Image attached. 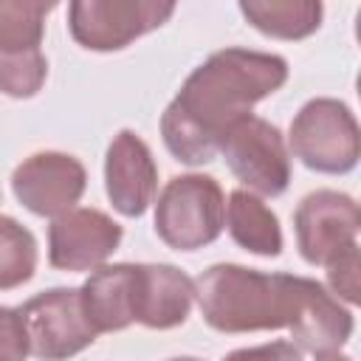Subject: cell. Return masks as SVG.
Returning a JSON list of instances; mask_svg holds the SVG:
<instances>
[{
  "label": "cell",
  "instance_id": "6da1fadb",
  "mask_svg": "<svg viewBox=\"0 0 361 361\" xmlns=\"http://www.w3.org/2000/svg\"><path fill=\"white\" fill-rule=\"evenodd\" d=\"M285 82L288 62L279 54L248 48L214 51L186 76L161 116L166 149L186 166L214 161L223 135Z\"/></svg>",
  "mask_w": 361,
  "mask_h": 361
},
{
  "label": "cell",
  "instance_id": "7a4b0ae2",
  "mask_svg": "<svg viewBox=\"0 0 361 361\" xmlns=\"http://www.w3.org/2000/svg\"><path fill=\"white\" fill-rule=\"evenodd\" d=\"M319 282L293 274H262L245 265L220 262L195 282L203 322L217 333L293 330L307 296Z\"/></svg>",
  "mask_w": 361,
  "mask_h": 361
},
{
  "label": "cell",
  "instance_id": "3957f363",
  "mask_svg": "<svg viewBox=\"0 0 361 361\" xmlns=\"http://www.w3.org/2000/svg\"><path fill=\"white\" fill-rule=\"evenodd\" d=\"M226 226V195L212 175H175L155 200V234L175 251L212 245Z\"/></svg>",
  "mask_w": 361,
  "mask_h": 361
},
{
  "label": "cell",
  "instance_id": "277c9868",
  "mask_svg": "<svg viewBox=\"0 0 361 361\" xmlns=\"http://www.w3.org/2000/svg\"><path fill=\"white\" fill-rule=\"evenodd\" d=\"M288 152L307 169L324 175H347L361 155V135L353 110L330 96L310 99L299 107L288 133Z\"/></svg>",
  "mask_w": 361,
  "mask_h": 361
},
{
  "label": "cell",
  "instance_id": "5b68a950",
  "mask_svg": "<svg viewBox=\"0 0 361 361\" xmlns=\"http://www.w3.org/2000/svg\"><path fill=\"white\" fill-rule=\"evenodd\" d=\"M56 3L0 0V93L31 99L42 90L48 59L42 54L45 17Z\"/></svg>",
  "mask_w": 361,
  "mask_h": 361
},
{
  "label": "cell",
  "instance_id": "8992f818",
  "mask_svg": "<svg viewBox=\"0 0 361 361\" xmlns=\"http://www.w3.org/2000/svg\"><path fill=\"white\" fill-rule=\"evenodd\" d=\"M28 341V355L39 361H68L96 341L79 288H51L17 307Z\"/></svg>",
  "mask_w": 361,
  "mask_h": 361
},
{
  "label": "cell",
  "instance_id": "52a82bcc",
  "mask_svg": "<svg viewBox=\"0 0 361 361\" xmlns=\"http://www.w3.org/2000/svg\"><path fill=\"white\" fill-rule=\"evenodd\" d=\"M231 175L257 197H279L290 183V152L276 124L245 116L220 141Z\"/></svg>",
  "mask_w": 361,
  "mask_h": 361
},
{
  "label": "cell",
  "instance_id": "ba28073f",
  "mask_svg": "<svg viewBox=\"0 0 361 361\" xmlns=\"http://www.w3.org/2000/svg\"><path fill=\"white\" fill-rule=\"evenodd\" d=\"M175 14L164 0H73L68 6L71 37L87 51H121L161 28Z\"/></svg>",
  "mask_w": 361,
  "mask_h": 361
},
{
  "label": "cell",
  "instance_id": "9c48e42d",
  "mask_svg": "<svg viewBox=\"0 0 361 361\" xmlns=\"http://www.w3.org/2000/svg\"><path fill=\"white\" fill-rule=\"evenodd\" d=\"M358 203L336 189H316L305 195L293 212L296 245L307 265L327 268L341 254L358 248Z\"/></svg>",
  "mask_w": 361,
  "mask_h": 361
},
{
  "label": "cell",
  "instance_id": "30bf717a",
  "mask_svg": "<svg viewBox=\"0 0 361 361\" xmlns=\"http://www.w3.org/2000/svg\"><path fill=\"white\" fill-rule=\"evenodd\" d=\"M87 172L79 158L56 149L34 152L11 172V192L37 217H59L76 209L85 195Z\"/></svg>",
  "mask_w": 361,
  "mask_h": 361
},
{
  "label": "cell",
  "instance_id": "8fae6325",
  "mask_svg": "<svg viewBox=\"0 0 361 361\" xmlns=\"http://www.w3.org/2000/svg\"><path fill=\"white\" fill-rule=\"evenodd\" d=\"M124 228L99 209H71L48 226V262L59 271H96L118 248Z\"/></svg>",
  "mask_w": 361,
  "mask_h": 361
},
{
  "label": "cell",
  "instance_id": "7c38bea8",
  "mask_svg": "<svg viewBox=\"0 0 361 361\" xmlns=\"http://www.w3.org/2000/svg\"><path fill=\"white\" fill-rule=\"evenodd\" d=\"M104 192L124 217H141L158 192V166L141 135L118 130L104 152Z\"/></svg>",
  "mask_w": 361,
  "mask_h": 361
},
{
  "label": "cell",
  "instance_id": "4fadbf2b",
  "mask_svg": "<svg viewBox=\"0 0 361 361\" xmlns=\"http://www.w3.org/2000/svg\"><path fill=\"white\" fill-rule=\"evenodd\" d=\"M195 279L166 262H135V324L169 330L186 322Z\"/></svg>",
  "mask_w": 361,
  "mask_h": 361
},
{
  "label": "cell",
  "instance_id": "5bb4252c",
  "mask_svg": "<svg viewBox=\"0 0 361 361\" xmlns=\"http://www.w3.org/2000/svg\"><path fill=\"white\" fill-rule=\"evenodd\" d=\"M79 293L96 333H116L135 324V262L96 268Z\"/></svg>",
  "mask_w": 361,
  "mask_h": 361
},
{
  "label": "cell",
  "instance_id": "9a60e30c",
  "mask_svg": "<svg viewBox=\"0 0 361 361\" xmlns=\"http://www.w3.org/2000/svg\"><path fill=\"white\" fill-rule=\"evenodd\" d=\"M226 226L231 240L257 254V257H279L282 254V228L276 214L248 189H234L226 203Z\"/></svg>",
  "mask_w": 361,
  "mask_h": 361
},
{
  "label": "cell",
  "instance_id": "2e32d148",
  "mask_svg": "<svg viewBox=\"0 0 361 361\" xmlns=\"http://www.w3.org/2000/svg\"><path fill=\"white\" fill-rule=\"evenodd\" d=\"M240 14L265 37L305 39L319 31L324 6L316 0H243Z\"/></svg>",
  "mask_w": 361,
  "mask_h": 361
},
{
  "label": "cell",
  "instance_id": "e0dca14e",
  "mask_svg": "<svg viewBox=\"0 0 361 361\" xmlns=\"http://www.w3.org/2000/svg\"><path fill=\"white\" fill-rule=\"evenodd\" d=\"M37 237L8 214H0V290L25 285L37 274Z\"/></svg>",
  "mask_w": 361,
  "mask_h": 361
},
{
  "label": "cell",
  "instance_id": "ac0fdd59",
  "mask_svg": "<svg viewBox=\"0 0 361 361\" xmlns=\"http://www.w3.org/2000/svg\"><path fill=\"white\" fill-rule=\"evenodd\" d=\"M358 268H361L358 248L341 254L336 262L327 265V290L338 302H347V305L358 302V274H361Z\"/></svg>",
  "mask_w": 361,
  "mask_h": 361
},
{
  "label": "cell",
  "instance_id": "d6986e66",
  "mask_svg": "<svg viewBox=\"0 0 361 361\" xmlns=\"http://www.w3.org/2000/svg\"><path fill=\"white\" fill-rule=\"evenodd\" d=\"M0 355H6L8 361L28 358V341H25V330L17 307L0 305Z\"/></svg>",
  "mask_w": 361,
  "mask_h": 361
},
{
  "label": "cell",
  "instance_id": "ffe728a7",
  "mask_svg": "<svg viewBox=\"0 0 361 361\" xmlns=\"http://www.w3.org/2000/svg\"><path fill=\"white\" fill-rule=\"evenodd\" d=\"M223 361H302V350L293 341H268L231 350L228 355H223Z\"/></svg>",
  "mask_w": 361,
  "mask_h": 361
},
{
  "label": "cell",
  "instance_id": "44dd1931",
  "mask_svg": "<svg viewBox=\"0 0 361 361\" xmlns=\"http://www.w3.org/2000/svg\"><path fill=\"white\" fill-rule=\"evenodd\" d=\"M316 361H353V358L350 355H341L338 350H333V353H319Z\"/></svg>",
  "mask_w": 361,
  "mask_h": 361
},
{
  "label": "cell",
  "instance_id": "7402d4cb",
  "mask_svg": "<svg viewBox=\"0 0 361 361\" xmlns=\"http://www.w3.org/2000/svg\"><path fill=\"white\" fill-rule=\"evenodd\" d=\"M169 361H200V358H195V355H178V358H169Z\"/></svg>",
  "mask_w": 361,
  "mask_h": 361
},
{
  "label": "cell",
  "instance_id": "603a6c76",
  "mask_svg": "<svg viewBox=\"0 0 361 361\" xmlns=\"http://www.w3.org/2000/svg\"><path fill=\"white\" fill-rule=\"evenodd\" d=\"M0 361H8V358H6V355H0Z\"/></svg>",
  "mask_w": 361,
  "mask_h": 361
}]
</instances>
